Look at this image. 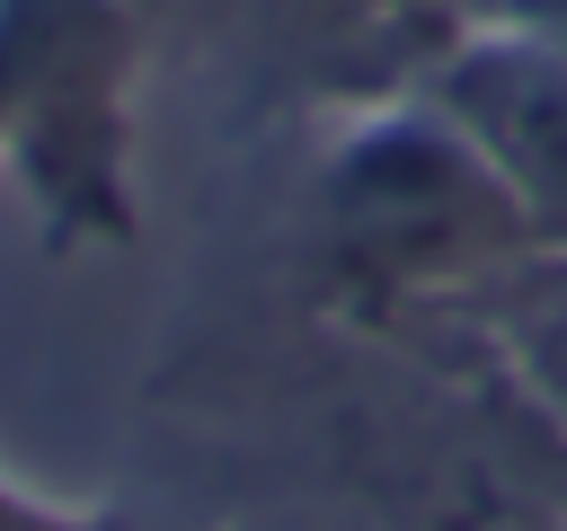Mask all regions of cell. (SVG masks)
I'll return each instance as SVG.
<instances>
[{
  "mask_svg": "<svg viewBox=\"0 0 567 531\" xmlns=\"http://www.w3.org/2000/svg\"><path fill=\"white\" fill-rule=\"evenodd\" d=\"M416 97L496 168L540 257H567V44L470 18L416 80Z\"/></svg>",
  "mask_w": 567,
  "mask_h": 531,
  "instance_id": "7a4b0ae2",
  "label": "cell"
},
{
  "mask_svg": "<svg viewBox=\"0 0 567 531\" xmlns=\"http://www.w3.org/2000/svg\"><path fill=\"white\" fill-rule=\"evenodd\" d=\"M328 230L381 283H470L505 257H540L496 168L416 97L372 115L328 168Z\"/></svg>",
  "mask_w": 567,
  "mask_h": 531,
  "instance_id": "6da1fadb",
  "label": "cell"
},
{
  "mask_svg": "<svg viewBox=\"0 0 567 531\" xmlns=\"http://www.w3.org/2000/svg\"><path fill=\"white\" fill-rule=\"evenodd\" d=\"M514 363H523L532 398L567 425V257H558V283L514 319Z\"/></svg>",
  "mask_w": 567,
  "mask_h": 531,
  "instance_id": "3957f363",
  "label": "cell"
},
{
  "mask_svg": "<svg viewBox=\"0 0 567 531\" xmlns=\"http://www.w3.org/2000/svg\"><path fill=\"white\" fill-rule=\"evenodd\" d=\"M478 18H496V27H523V35H549V44H567V0H478Z\"/></svg>",
  "mask_w": 567,
  "mask_h": 531,
  "instance_id": "277c9868",
  "label": "cell"
}]
</instances>
